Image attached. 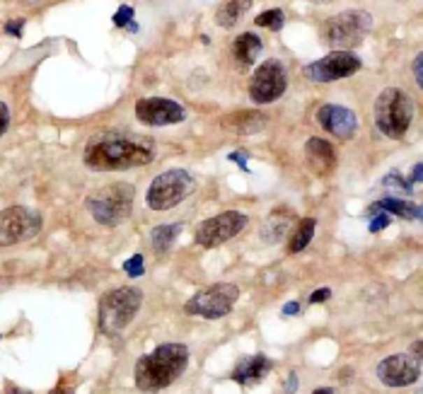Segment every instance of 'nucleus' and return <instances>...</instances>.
<instances>
[{
  "label": "nucleus",
  "mask_w": 423,
  "mask_h": 394,
  "mask_svg": "<svg viewBox=\"0 0 423 394\" xmlns=\"http://www.w3.org/2000/svg\"><path fill=\"white\" fill-rule=\"evenodd\" d=\"M124 271L129 273L131 278H138V276H143V271H145V269H143V256H141V254L131 256V259L124 264Z\"/></svg>",
  "instance_id": "27"
},
{
  "label": "nucleus",
  "mask_w": 423,
  "mask_h": 394,
  "mask_svg": "<svg viewBox=\"0 0 423 394\" xmlns=\"http://www.w3.org/2000/svg\"><path fill=\"white\" fill-rule=\"evenodd\" d=\"M414 356H416V358H421V341H416V344H414Z\"/></svg>",
  "instance_id": "38"
},
{
  "label": "nucleus",
  "mask_w": 423,
  "mask_h": 394,
  "mask_svg": "<svg viewBox=\"0 0 423 394\" xmlns=\"http://www.w3.org/2000/svg\"><path fill=\"white\" fill-rule=\"evenodd\" d=\"M22 27H24V20H20V22H8L5 24V31H8L10 36H22Z\"/></svg>",
  "instance_id": "31"
},
{
  "label": "nucleus",
  "mask_w": 423,
  "mask_h": 394,
  "mask_svg": "<svg viewBox=\"0 0 423 394\" xmlns=\"http://www.w3.org/2000/svg\"><path fill=\"white\" fill-rule=\"evenodd\" d=\"M373 27V17L366 10H348L338 13L322 24V39L329 46H338L336 51H348V46H358Z\"/></svg>",
  "instance_id": "6"
},
{
  "label": "nucleus",
  "mask_w": 423,
  "mask_h": 394,
  "mask_svg": "<svg viewBox=\"0 0 423 394\" xmlns=\"http://www.w3.org/2000/svg\"><path fill=\"white\" fill-rule=\"evenodd\" d=\"M143 305V291L134 286H121L104 293L99 300V329L104 334H116L126 329Z\"/></svg>",
  "instance_id": "4"
},
{
  "label": "nucleus",
  "mask_w": 423,
  "mask_h": 394,
  "mask_svg": "<svg viewBox=\"0 0 423 394\" xmlns=\"http://www.w3.org/2000/svg\"><path fill=\"white\" fill-rule=\"evenodd\" d=\"M189 365V349L184 344H162L141 356L134 367L136 387L143 392L165 390L184 375Z\"/></svg>",
  "instance_id": "2"
},
{
  "label": "nucleus",
  "mask_w": 423,
  "mask_h": 394,
  "mask_svg": "<svg viewBox=\"0 0 423 394\" xmlns=\"http://www.w3.org/2000/svg\"><path fill=\"white\" fill-rule=\"evenodd\" d=\"M285 85H288V75H285L283 63L276 59H268L254 71L250 82V97L257 104L276 102L285 92Z\"/></svg>",
  "instance_id": "10"
},
{
  "label": "nucleus",
  "mask_w": 423,
  "mask_h": 394,
  "mask_svg": "<svg viewBox=\"0 0 423 394\" xmlns=\"http://www.w3.org/2000/svg\"><path fill=\"white\" fill-rule=\"evenodd\" d=\"M273 363L266 358L264 353H254V356H245L235 367H232V380L242 387H254L264 380V377L271 372Z\"/></svg>",
  "instance_id": "16"
},
{
  "label": "nucleus",
  "mask_w": 423,
  "mask_h": 394,
  "mask_svg": "<svg viewBox=\"0 0 423 394\" xmlns=\"http://www.w3.org/2000/svg\"><path fill=\"white\" fill-rule=\"evenodd\" d=\"M237 298H240V288L235 283H215V286L203 288L194 298H189L184 309L189 314H194V317L220 319L232 312V307L237 305Z\"/></svg>",
  "instance_id": "8"
},
{
  "label": "nucleus",
  "mask_w": 423,
  "mask_h": 394,
  "mask_svg": "<svg viewBox=\"0 0 423 394\" xmlns=\"http://www.w3.org/2000/svg\"><path fill=\"white\" fill-rule=\"evenodd\" d=\"M261 54V39L254 31H245L235 39L232 44V56H235L237 66H252Z\"/></svg>",
  "instance_id": "19"
},
{
  "label": "nucleus",
  "mask_w": 423,
  "mask_h": 394,
  "mask_svg": "<svg viewBox=\"0 0 423 394\" xmlns=\"http://www.w3.org/2000/svg\"><path fill=\"white\" fill-rule=\"evenodd\" d=\"M254 24H257V27H266L271 31H278V29H283V24H285V15H283V10H278V8L266 10V13L257 15Z\"/></svg>",
  "instance_id": "25"
},
{
  "label": "nucleus",
  "mask_w": 423,
  "mask_h": 394,
  "mask_svg": "<svg viewBox=\"0 0 423 394\" xmlns=\"http://www.w3.org/2000/svg\"><path fill=\"white\" fill-rule=\"evenodd\" d=\"M315 228H317L315 218H303V220H300L298 230H295V233L290 235V240H288V251H290V254H298V251H303L305 247L310 245V240L315 238Z\"/></svg>",
  "instance_id": "23"
},
{
  "label": "nucleus",
  "mask_w": 423,
  "mask_h": 394,
  "mask_svg": "<svg viewBox=\"0 0 423 394\" xmlns=\"http://www.w3.org/2000/svg\"><path fill=\"white\" fill-rule=\"evenodd\" d=\"M414 182H421V165L414 167Z\"/></svg>",
  "instance_id": "37"
},
{
  "label": "nucleus",
  "mask_w": 423,
  "mask_h": 394,
  "mask_svg": "<svg viewBox=\"0 0 423 394\" xmlns=\"http://www.w3.org/2000/svg\"><path fill=\"white\" fill-rule=\"evenodd\" d=\"M51 394H68V392H58V390H56V392H51Z\"/></svg>",
  "instance_id": "39"
},
{
  "label": "nucleus",
  "mask_w": 423,
  "mask_h": 394,
  "mask_svg": "<svg viewBox=\"0 0 423 394\" xmlns=\"http://www.w3.org/2000/svg\"><path fill=\"white\" fill-rule=\"evenodd\" d=\"M223 129L232 131V133H240V136H250L261 131L264 126L268 124V117L259 109H247V112H235V114H227V117L220 119Z\"/></svg>",
  "instance_id": "18"
},
{
  "label": "nucleus",
  "mask_w": 423,
  "mask_h": 394,
  "mask_svg": "<svg viewBox=\"0 0 423 394\" xmlns=\"http://www.w3.org/2000/svg\"><path fill=\"white\" fill-rule=\"evenodd\" d=\"M134 8L131 5H121L119 13H114V24L116 27H129L131 22H134Z\"/></svg>",
  "instance_id": "26"
},
{
  "label": "nucleus",
  "mask_w": 423,
  "mask_h": 394,
  "mask_svg": "<svg viewBox=\"0 0 423 394\" xmlns=\"http://www.w3.org/2000/svg\"><path fill=\"white\" fill-rule=\"evenodd\" d=\"M252 3H247V0H235V3H223L218 8V13H215V20H218L220 27L230 29L232 24L240 20V15L245 13L247 8H250Z\"/></svg>",
  "instance_id": "24"
},
{
  "label": "nucleus",
  "mask_w": 423,
  "mask_h": 394,
  "mask_svg": "<svg viewBox=\"0 0 423 394\" xmlns=\"http://www.w3.org/2000/svg\"><path fill=\"white\" fill-rule=\"evenodd\" d=\"M421 66H423V56L419 54V56H416V61H414V75H416V82H419V85H423V73H421Z\"/></svg>",
  "instance_id": "32"
},
{
  "label": "nucleus",
  "mask_w": 423,
  "mask_h": 394,
  "mask_svg": "<svg viewBox=\"0 0 423 394\" xmlns=\"http://www.w3.org/2000/svg\"><path fill=\"white\" fill-rule=\"evenodd\" d=\"M327 298H331V291L329 288H320V291H315L310 296V305H320V302H324Z\"/></svg>",
  "instance_id": "30"
},
{
  "label": "nucleus",
  "mask_w": 423,
  "mask_h": 394,
  "mask_svg": "<svg viewBox=\"0 0 423 394\" xmlns=\"http://www.w3.org/2000/svg\"><path fill=\"white\" fill-rule=\"evenodd\" d=\"M230 160H232V162H237V165H240V170H245V172H247V157L242 155V152H230Z\"/></svg>",
  "instance_id": "34"
},
{
  "label": "nucleus",
  "mask_w": 423,
  "mask_h": 394,
  "mask_svg": "<svg viewBox=\"0 0 423 394\" xmlns=\"http://www.w3.org/2000/svg\"><path fill=\"white\" fill-rule=\"evenodd\" d=\"M155 157V148L148 140H134L126 136H97L85 145L83 162L94 172H121L145 167Z\"/></svg>",
  "instance_id": "1"
},
{
  "label": "nucleus",
  "mask_w": 423,
  "mask_h": 394,
  "mask_svg": "<svg viewBox=\"0 0 423 394\" xmlns=\"http://www.w3.org/2000/svg\"><path fill=\"white\" fill-rule=\"evenodd\" d=\"M136 119L148 126H174L187 119V112L179 102L167 97H145L136 102Z\"/></svg>",
  "instance_id": "13"
},
{
  "label": "nucleus",
  "mask_w": 423,
  "mask_h": 394,
  "mask_svg": "<svg viewBox=\"0 0 423 394\" xmlns=\"http://www.w3.org/2000/svg\"><path fill=\"white\" fill-rule=\"evenodd\" d=\"M414 122V102L399 87H387L375 99V124L387 138H404Z\"/></svg>",
  "instance_id": "3"
},
{
  "label": "nucleus",
  "mask_w": 423,
  "mask_h": 394,
  "mask_svg": "<svg viewBox=\"0 0 423 394\" xmlns=\"http://www.w3.org/2000/svg\"><path fill=\"white\" fill-rule=\"evenodd\" d=\"M194 189V177L187 170H167L152 180L145 203L152 211H169L179 206Z\"/></svg>",
  "instance_id": "7"
},
{
  "label": "nucleus",
  "mask_w": 423,
  "mask_h": 394,
  "mask_svg": "<svg viewBox=\"0 0 423 394\" xmlns=\"http://www.w3.org/2000/svg\"><path fill=\"white\" fill-rule=\"evenodd\" d=\"M312 394H336L334 390H329V387H320V390H315Z\"/></svg>",
  "instance_id": "36"
},
{
  "label": "nucleus",
  "mask_w": 423,
  "mask_h": 394,
  "mask_svg": "<svg viewBox=\"0 0 423 394\" xmlns=\"http://www.w3.org/2000/svg\"><path fill=\"white\" fill-rule=\"evenodd\" d=\"M8 126H10V109L5 102H0V136H5Z\"/></svg>",
  "instance_id": "29"
},
{
  "label": "nucleus",
  "mask_w": 423,
  "mask_h": 394,
  "mask_svg": "<svg viewBox=\"0 0 423 394\" xmlns=\"http://www.w3.org/2000/svg\"><path fill=\"white\" fill-rule=\"evenodd\" d=\"M295 390H298V377H295L293 372H290V377H288V380H285L283 392H285V394H293Z\"/></svg>",
  "instance_id": "33"
},
{
  "label": "nucleus",
  "mask_w": 423,
  "mask_h": 394,
  "mask_svg": "<svg viewBox=\"0 0 423 394\" xmlns=\"http://www.w3.org/2000/svg\"><path fill=\"white\" fill-rule=\"evenodd\" d=\"M136 201V189L129 184H112L87 196V211L99 225H121L131 215Z\"/></svg>",
  "instance_id": "5"
},
{
  "label": "nucleus",
  "mask_w": 423,
  "mask_h": 394,
  "mask_svg": "<svg viewBox=\"0 0 423 394\" xmlns=\"http://www.w3.org/2000/svg\"><path fill=\"white\" fill-rule=\"evenodd\" d=\"M361 59L353 51H331L324 59L305 66V75L315 82H331V80H343V78L353 75L361 71Z\"/></svg>",
  "instance_id": "12"
},
{
  "label": "nucleus",
  "mask_w": 423,
  "mask_h": 394,
  "mask_svg": "<svg viewBox=\"0 0 423 394\" xmlns=\"http://www.w3.org/2000/svg\"><path fill=\"white\" fill-rule=\"evenodd\" d=\"M298 309H300V305H298V302H288V305H285V307H283V314H295V312H298Z\"/></svg>",
  "instance_id": "35"
},
{
  "label": "nucleus",
  "mask_w": 423,
  "mask_h": 394,
  "mask_svg": "<svg viewBox=\"0 0 423 394\" xmlns=\"http://www.w3.org/2000/svg\"><path fill=\"white\" fill-rule=\"evenodd\" d=\"M305 157L317 175H331L336 167V150L324 138H310L305 143Z\"/></svg>",
  "instance_id": "17"
},
{
  "label": "nucleus",
  "mask_w": 423,
  "mask_h": 394,
  "mask_svg": "<svg viewBox=\"0 0 423 394\" xmlns=\"http://www.w3.org/2000/svg\"><path fill=\"white\" fill-rule=\"evenodd\" d=\"M378 211H385L389 215H401V218H414L419 220L421 218V208L414 206V203L409 201H399V198H382V201H378L373 208H370V213H378Z\"/></svg>",
  "instance_id": "22"
},
{
  "label": "nucleus",
  "mask_w": 423,
  "mask_h": 394,
  "mask_svg": "<svg viewBox=\"0 0 423 394\" xmlns=\"http://www.w3.org/2000/svg\"><path fill=\"white\" fill-rule=\"evenodd\" d=\"M179 233H182V225L174 223V225H157L155 230L150 233V245L155 254H167L169 249L177 242Z\"/></svg>",
  "instance_id": "21"
},
{
  "label": "nucleus",
  "mask_w": 423,
  "mask_h": 394,
  "mask_svg": "<svg viewBox=\"0 0 423 394\" xmlns=\"http://www.w3.org/2000/svg\"><path fill=\"white\" fill-rule=\"evenodd\" d=\"M288 228H290V215L285 211H276L273 215H268L266 223L261 225V240L266 245H278L288 235Z\"/></svg>",
  "instance_id": "20"
},
{
  "label": "nucleus",
  "mask_w": 423,
  "mask_h": 394,
  "mask_svg": "<svg viewBox=\"0 0 423 394\" xmlns=\"http://www.w3.org/2000/svg\"><path fill=\"white\" fill-rule=\"evenodd\" d=\"M378 377L387 387L414 385L421 377V358L411 353H394L378 363Z\"/></svg>",
  "instance_id": "14"
},
{
  "label": "nucleus",
  "mask_w": 423,
  "mask_h": 394,
  "mask_svg": "<svg viewBox=\"0 0 423 394\" xmlns=\"http://www.w3.org/2000/svg\"><path fill=\"white\" fill-rule=\"evenodd\" d=\"M247 215L240 211H225L215 218H208L199 225L196 230V242L206 249H213V247L225 245L227 240L237 238L242 230L247 228Z\"/></svg>",
  "instance_id": "11"
},
{
  "label": "nucleus",
  "mask_w": 423,
  "mask_h": 394,
  "mask_svg": "<svg viewBox=\"0 0 423 394\" xmlns=\"http://www.w3.org/2000/svg\"><path fill=\"white\" fill-rule=\"evenodd\" d=\"M389 223H392V215L385 213V211H382V213H378L373 220H370V233H380V230H385Z\"/></svg>",
  "instance_id": "28"
},
{
  "label": "nucleus",
  "mask_w": 423,
  "mask_h": 394,
  "mask_svg": "<svg viewBox=\"0 0 423 394\" xmlns=\"http://www.w3.org/2000/svg\"><path fill=\"white\" fill-rule=\"evenodd\" d=\"M317 124L331 133L334 138H341V140H348L356 136L358 131V119L351 109L346 107H338V104H322L317 109Z\"/></svg>",
  "instance_id": "15"
},
{
  "label": "nucleus",
  "mask_w": 423,
  "mask_h": 394,
  "mask_svg": "<svg viewBox=\"0 0 423 394\" xmlns=\"http://www.w3.org/2000/svg\"><path fill=\"white\" fill-rule=\"evenodd\" d=\"M41 215L24 206H10L0 211V247L27 242L41 230Z\"/></svg>",
  "instance_id": "9"
}]
</instances>
